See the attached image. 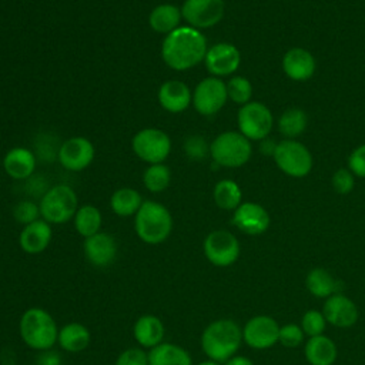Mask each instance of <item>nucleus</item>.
<instances>
[{
    "instance_id": "nucleus-1",
    "label": "nucleus",
    "mask_w": 365,
    "mask_h": 365,
    "mask_svg": "<svg viewBox=\"0 0 365 365\" xmlns=\"http://www.w3.org/2000/svg\"><path fill=\"white\" fill-rule=\"evenodd\" d=\"M207 50L205 36L198 29L180 26L165 36L161 44V57L170 68L184 71L202 61Z\"/></svg>"
},
{
    "instance_id": "nucleus-2",
    "label": "nucleus",
    "mask_w": 365,
    "mask_h": 365,
    "mask_svg": "<svg viewBox=\"0 0 365 365\" xmlns=\"http://www.w3.org/2000/svg\"><path fill=\"white\" fill-rule=\"evenodd\" d=\"M242 341V329L232 319H217L207 325L201 335L204 354L215 362H225L235 355Z\"/></svg>"
},
{
    "instance_id": "nucleus-3",
    "label": "nucleus",
    "mask_w": 365,
    "mask_h": 365,
    "mask_svg": "<svg viewBox=\"0 0 365 365\" xmlns=\"http://www.w3.org/2000/svg\"><path fill=\"white\" fill-rule=\"evenodd\" d=\"M134 228L138 238L151 245L164 242L173 230V217L160 202L144 201L134 218Z\"/></svg>"
},
{
    "instance_id": "nucleus-4",
    "label": "nucleus",
    "mask_w": 365,
    "mask_h": 365,
    "mask_svg": "<svg viewBox=\"0 0 365 365\" xmlns=\"http://www.w3.org/2000/svg\"><path fill=\"white\" fill-rule=\"evenodd\" d=\"M21 339L36 351L50 349L58 336V328L53 317L43 308H29L23 312L19 324Z\"/></svg>"
},
{
    "instance_id": "nucleus-5",
    "label": "nucleus",
    "mask_w": 365,
    "mask_h": 365,
    "mask_svg": "<svg viewBox=\"0 0 365 365\" xmlns=\"http://www.w3.org/2000/svg\"><path fill=\"white\" fill-rule=\"evenodd\" d=\"M40 215L48 224H64L77 212V195L66 184L48 188L40 200Z\"/></svg>"
},
{
    "instance_id": "nucleus-6",
    "label": "nucleus",
    "mask_w": 365,
    "mask_h": 365,
    "mask_svg": "<svg viewBox=\"0 0 365 365\" xmlns=\"http://www.w3.org/2000/svg\"><path fill=\"white\" fill-rule=\"evenodd\" d=\"M250 140L237 131H225L220 134L210 145L212 160L222 167H241L251 157Z\"/></svg>"
},
{
    "instance_id": "nucleus-7",
    "label": "nucleus",
    "mask_w": 365,
    "mask_h": 365,
    "mask_svg": "<svg viewBox=\"0 0 365 365\" xmlns=\"http://www.w3.org/2000/svg\"><path fill=\"white\" fill-rule=\"evenodd\" d=\"M133 151L148 164L163 163L171 151L170 137L160 128H143L131 141Z\"/></svg>"
},
{
    "instance_id": "nucleus-8",
    "label": "nucleus",
    "mask_w": 365,
    "mask_h": 365,
    "mask_svg": "<svg viewBox=\"0 0 365 365\" xmlns=\"http://www.w3.org/2000/svg\"><path fill=\"white\" fill-rule=\"evenodd\" d=\"M274 160L277 165L291 177H304L312 168V157L308 148L294 140H284L277 144Z\"/></svg>"
},
{
    "instance_id": "nucleus-9",
    "label": "nucleus",
    "mask_w": 365,
    "mask_h": 365,
    "mask_svg": "<svg viewBox=\"0 0 365 365\" xmlns=\"http://www.w3.org/2000/svg\"><path fill=\"white\" fill-rule=\"evenodd\" d=\"M238 127L248 140H264L272 128V114L258 101L247 103L238 111Z\"/></svg>"
},
{
    "instance_id": "nucleus-10",
    "label": "nucleus",
    "mask_w": 365,
    "mask_h": 365,
    "mask_svg": "<svg viewBox=\"0 0 365 365\" xmlns=\"http://www.w3.org/2000/svg\"><path fill=\"white\" fill-rule=\"evenodd\" d=\"M204 254L212 265L230 267L240 257V242L230 231L215 230L204 240Z\"/></svg>"
},
{
    "instance_id": "nucleus-11",
    "label": "nucleus",
    "mask_w": 365,
    "mask_h": 365,
    "mask_svg": "<svg viewBox=\"0 0 365 365\" xmlns=\"http://www.w3.org/2000/svg\"><path fill=\"white\" fill-rule=\"evenodd\" d=\"M227 98V84L218 77H207L201 80L192 93L194 108L202 115L218 113L224 107Z\"/></svg>"
},
{
    "instance_id": "nucleus-12",
    "label": "nucleus",
    "mask_w": 365,
    "mask_h": 365,
    "mask_svg": "<svg viewBox=\"0 0 365 365\" xmlns=\"http://www.w3.org/2000/svg\"><path fill=\"white\" fill-rule=\"evenodd\" d=\"M224 0H185L181 7L182 19L194 29L215 26L224 16Z\"/></svg>"
},
{
    "instance_id": "nucleus-13",
    "label": "nucleus",
    "mask_w": 365,
    "mask_h": 365,
    "mask_svg": "<svg viewBox=\"0 0 365 365\" xmlns=\"http://www.w3.org/2000/svg\"><path fill=\"white\" fill-rule=\"evenodd\" d=\"M94 145L84 137H71L66 140L58 151L57 157L60 164L70 171H81L87 168L94 160Z\"/></svg>"
},
{
    "instance_id": "nucleus-14",
    "label": "nucleus",
    "mask_w": 365,
    "mask_h": 365,
    "mask_svg": "<svg viewBox=\"0 0 365 365\" xmlns=\"http://www.w3.org/2000/svg\"><path fill=\"white\" fill-rule=\"evenodd\" d=\"M279 325L268 315H257L248 319L242 328V339L255 349H265L278 342Z\"/></svg>"
},
{
    "instance_id": "nucleus-15",
    "label": "nucleus",
    "mask_w": 365,
    "mask_h": 365,
    "mask_svg": "<svg viewBox=\"0 0 365 365\" xmlns=\"http://www.w3.org/2000/svg\"><path fill=\"white\" fill-rule=\"evenodd\" d=\"M204 61L207 70L214 77H224L237 71L241 63V54L230 43H217L207 50Z\"/></svg>"
},
{
    "instance_id": "nucleus-16",
    "label": "nucleus",
    "mask_w": 365,
    "mask_h": 365,
    "mask_svg": "<svg viewBox=\"0 0 365 365\" xmlns=\"http://www.w3.org/2000/svg\"><path fill=\"white\" fill-rule=\"evenodd\" d=\"M232 224L245 234L258 235L267 231L269 225V215L259 204L242 202L234 210Z\"/></svg>"
},
{
    "instance_id": "nucleus-17",
    "label": "nucleus",
    "mask_w": 365,
    "mask_h": 365,
    "mask_svg": "<svg viewBox=\"0 0 365 365\" xmlns=\"http://www.w3.org/2000/svg\"><path fill=\"white\" fill-rule=\"evenodd\" d=\"M322 314L327 322L339 328L352 327L358 319V309L354 301L338 292L327 298Z\"/></svg>"
},
{
    "instance_id": "nucleus-18",
    "label": "nucleus",
    "mask_w": 365,
    "mask_h": 365,
    "mask_svg": "<svg viewBox=\"0 0 365 365\" xmlns=\"http://www.w3.org/2000/svg\"><path fill=\"white\" fill-rule=\"evenodd\" d=\"M84 255L94 267H107L117 257V242L107 232H97L84 241Z\"/></svg>"
},
{
    "instance_id": "nucleus-19",
    "label": "nucleus",
    "mask_w": 365,
    "mask_h": 365,
    "mask_svg": "<svg viewBox=\"0 0 365 365\" xmlns=\"http://www.w3.org/2000/svg\"><path fill=\"white\" fill-rule=\"evenodd\" d=\"M158 101L168 113H182L192 101V94L185 83L168 80L158 90Z\"/></svg>"
},
{
    "instance_id": "nucleus-20",
    "label": "nucleus",
    "mask_w": 365,
    "mask_h": 365,
    "mask_svg": "<svg viewBox=\"0 0 365 365\" xmlns=\"http://www.w3.org/2000/svg\"><path fill=\"white\" fill-rule=\"evenodd\" d=\"M51 227L44 220H37L31 224L24 225L20 232L19 242L24 252L27 254H40L43 252L51 241Z\"/></svg>"
},
{
    "instance_id": "nucleus-21",
    "label": "nucleus",
    "mask_w": 365,
    "mask_h": 365,
    "mask_svg": "<svg viewBox=\"0 0 365 365\" xmlns=\"http://www.w3.org/2000/svg\"><path fill=\"white\" fill-rule=\"evenodd\" d=\"M282 68L292 80H308L315 71V60L305 48L294 47L285 53L282 58Z\"/></svg>"
},
{
    "instance_id": "nucleus-22",
    "label": "nucleus",
    "mask_w": 365,
    "mask_h": 365,
    "mask_svg": "<svg viewBox=\"0 0 365 365\" xmlns=\"http://www.w3.org/2000/svg\"><path fill=\"white\" fill-rule=\"evenodd\" d=\"M4 171L14 180H27L36 168L34 154L24 147H14L4 155Z\"/></svg>"
},
{
    "instance_id": "nucleus-23",
    "label": "nucleus",
    "mask_w": 365,
    "mask_h": 365,
    "mask_svg": "<svg viewBox=\"0 0 365 365\" xmlns=\"http://www.w3.org/2000/svg\"><path fill=\"white\" fill-rule=\"evenodd\" d=\"M164 324L155 315H143L140 317L133 328L134 339L143 348H154L163 342L164 338Z\"/></svg>"
},
{
    "instance_id": "nucleus-24",
    "label": "nucleus",
    "mask_w": 365,
    "mask_h": 365,
    "mask_svg": "<svg viewBox=\"0 0 365 365\" xmlns=\"http://www.w3.org/2000/svg\"><path fill=\"white\" fill-rule=\"evenodd\" d=\"M336 355V345L325 335L311 336L305 344V358L311 365H332Z\"/></svg>"
},
{
    "instance_id": "nucleus-25",
    "label": "nucleus",
    "mask_w": 365,
    "mask_h": 365,
    "mask_svg": "<svg viewBox=\"0 0 365 365\" xmlns=\"http://www.w3.org/2000/svg\"><path fill=\"white\" fill-rule=\"evenodd\" d=\"M148 365H192L190 354L170 342H161L148 352Z\"/></svg>"
},
{
    "instance_id": "nucleus-26",
    "label": "nucleus",
    "mask_w": 365,
    "mask_h": 365,
    "mask_svg": "<svg viewBox=\"0 0 365 365\" xmlns=\"http://www.w3.org/2000/svg\"><path fill=\"white\" fill-rule=\"evenodd\" d=\"M181 10L170 3L165 4H158L154 7L148 16V24L150 27L161 34H170L174 31L177 27H180L181 21Z\"/></svg>"
},
{
    "instance_id": "nucleus-27",
    "label": "nucleus",
    "mask_w": 365,
    "mask_h": 365,
    "mask_svg": "<svg viewBox=\"0 0 365 365\" xmlns=\"http://www.w3.org/2000/svg\"><path fill=\"white\" fill-rule=\"evenodd\" d=\"M91 335L87 327L78 322L66 324L61 329H58L57 342L67 352H80L86 349L90 344Z\"/></svg>"
},
{
    "instance_id": "nucleus-28",
    "label": "nucleus",
    "mask_w": 365,
    "mask_h": 365,
    "mask_svg": "<svg viewBox=\"0 0 365 365\" xmlns=\"http://www.w3.org/2000/svg\"><path fill=\"white\" fill-rule=\"evenodd\" d=\"M143 198L140 192L134 188L123 187L113 192L110 198V207L114 214L120 217H130L135 215L143 204Z\"/></svg>"
},
{
    "instance_id": "nucleus-29",
    "label": "nucleus",
    "mask_w": 365,
    "mask_h": 365,
    "mask_svg": "<svg viewBox=\"0 0 365 365\" xmlns=\"http://www.w3.org/2000/svg\"><path fill=\"white\" fill-rule=\"evenodd\" d=\"M307 289L317 298H328L336 294L338 282L325 268H314L308 272L305 279Z\"/></svg>"
},
{
    "instance_id": "nucleus-30",
    "label": "nucleus",
    "mask_w": 365,
    "mask_h": 365,
    "mask_svg": "<svg viewBox=\"0 0 365 365\" xmlns=\"http://www.w3.org/2000/svg\"><path fill=\"white\" fill-rule=\"evenodd\" d=\"M101 221V212L94 205H83L77 210L74 215V227L77 232L84 238L100 232Z\"/></svg>"
},
{
    "instance_id": "nucleus-31",
    "label": "nucleus",
    "mask_w": 365,
    "mask_h": 365,
    "mask_svg": "<svg viewBox=\"0 0 365 365\" xmlns=\"http://www.w3.org/2000/svg\"><path fill=\"white\" fill-rule=\"evenodd\" d=\"M215 204L222 210H235L241 204V188L231 180H221L215 184L212 192Z\"/></svg>"
},
{
    "instance_id": "nucleus-32",
    "label": "nucleus",
    "mask_w": 365,
    "mask_h": 365,
    "mask_svg": "<svg viewBox=\"0 0 365 365\" xmlns=\"http://www.w3.org/2000/svg\"><path fill=\"white\" fill-rule=\"evenodd\" d=\"M308 123V117L304 110L292 107L284 111L278 120V128L285 137H297L302 134Z\"/></svg>"
},
{
    "instance_id": "nucleus-33",
    "label": "nucleus",
    "mask_w": 365,
    "mask_h": 365,
    "mask_svg": "<svg viewBox=\"0 0 365 365\" xmlns=\"http://www.w3.org/2000/svg\"><path fill=\"white\" fill-rule=\"evenodd\" d=\"M170 181H171V171L163 163L150 164L143 174V182L145 188L151 192L164 191L168 187Z\"/></svg>"
},
{
    "instance_id": "nucleus-34",
    "label": "nucleus",
    "mask_w": 365,
    "mask_h": 365,
    "mask_svg": "<svg viewBox=\"0 0 365 365\" xmlns=\"http://www.w3.org/2000/svg\"><path fill=\"white\" fill-rule=\"evenodd\" d=\"M227 94H228V98H231L234 103L247 104L250 103V98L252 94L251 83L245 77L235 76L227 83Z\"/></svg>"
},
{
    "instance_id": "nucleus-35",
    "label": "nucleus",
    "mask_w": 365,
    "mask_h": 365,
    "mask_svg": "<svg viewBox=\"0 0 365 365\" xmlns=\"http://www.w3.org/2000/svg\"><path fill=\"white\" fill-rule=\"evenodd\" d=\"M325 324H327V319L322 312H319L317 309H309L302 317L301 328H302L304 334H307L311 338V336L322 335V332L325 329Z\"/></svg>"
},
{
    "instance_id": "nucleus-36",
    "label": "nucleus",
    "mask_w": 365,
    "mask_h": 365,
    "mask_svg": "<svg viewBox=\"0 0 365 365\" xmlns=\"http://www.w3.org/2000/svg\"><path fill=\"white\" fill-rule=\"evenodd\" d=\"M13 217L17 222L23 224V225H27V224H31L37 220H40V207L30 201V200H23L20 202H17L13 208Z\"/></svg>"
},
{
    "instance_id": "nucleus-37",
    "label": "nucleus",
    "mask_w": 365,
    "mask_h": 365,
    "mask_svg": "<svg viewBox=\"0 0 365 365\" xmlns=\"http://www.w3.org/2000/svg\"><path fill=\"white\" fill-rule=\"evenodd\" d=\"M304 339V331L297 324H287L284 327H279V336L278 342H281L284 346L294 348L298 346Z\"/></svg>"
},
{
    "instance_id": "nucleus-38",
    "label": "nucleus",
    "mask_w": 365,
    "mask_h": 365,
    "mask_svg": "<svg viewBox=\"0 0 365 365\" xmlns=\"http://www.w3.org/2000/svg\"><path fill=\"white\" fill-rule=\"evenodd\" d=\"M185 154L192 160H202L207 157L210 147L204 137L201 135H191L184 143Z\"/></svg>"
},
{
    "instance_id": "nucleus-39",
    "label": "nucleus",
    "mask_w": 365,
    "mask_h": 365,
    "mask_svg": "<svg viewBox=\"0 0 365 365\" xmlns=\"http://www.w3.org/2000/svg\"><path fill=\"white\" fill-rule=\"evenodd\" d=\"M114 365H148V352L141 348H128L117 356Z\"/></svg>"
},
{
    "instance_id": "nucleus-40",
    "label": "nucleus",
    "mask_w": 365,
    "mask_h": 365,
    "mask_svg": "<svg viewBox=\"0 0 365 365\" xmlns=\"http://www.w3.org/2000/svg\"><path fill=\"white\" fill-rule=\"evenodd\" d=\"M332 187L338 194H348L354 188V175L345 168H339L332 177Z\"/></svg>"
},
{
    "instance_id": "nucleus-41",
    "label": "nucleus",
    "mask_w": 365,
    "mask_h": 365,
    "mask_svg": "<svg viewBox=\"0 0 365 365\" xmlns=\"http://www.w3.org/2000/svg\"><path fill=\"white\" fill-rule=\"evenodd\" d=\"M349 168L358 177H365V144L359 145L349 155Z\"/></svg>"
},
{
    "instance_id": "nucleus-42",
    "label": "nucleus",
    "mask_w": 365,
    "mask_h": 365,
    "mask_svg": "<svg viewBox=\"0 0 365 365\" xmlns=\"http://www.w3.org/2000/svg\"><path fill=\"white\" fill-rule=\"evenodd\" d=\"M61 358L56 351H41V354L37 356V365H60Z\"/></svg>"
},
{
    "instance_id": "nucleus-43",
    "label": "nucleus",
    "mask_w": 365,
    "mask_h": 365,
    "mask_svg": "<svg viewBox=\"0 0 365 365\" xmlns=\"http://www.w3.org/2000/svg\"><path fill=\"white\" fill-rule=\"evenodd\" d=\"M224 365H254V364H252V361L248 359L247 356L234 355V356H231L228 361H225Z\"/></svg>"
},
{
    "instance_id": "nucleus-44",
    "label": "nucleus",
    "mask_w": 365,
    "mask_h": 365,
    "mask_svg": "<svg viewBox=\"0 0 365 365\" xmlns=\"http://www.w3.org/2000/svg\"><path fill=\"white\" fill-rule=\"evenodd\" d=\"M272 143H274V141H271V140H264V141L261 143V145H259V150H261L265 155H274L277 145L272 144Z\"/></svg>"
},
{
    "instance_id": "nucleus-45",
    "label": "nucleus",
    "mask_w": 365,
    "mask_h": 365,
    "mask_svg": "<svg viewBox=\"0 0 365 365\" xmlns=\"http://www.w3.org/2000/svg\"><path fill=\"white\" fill-rule=\"evenodd\" d=\"M198 365H220V362H215V361L208 359V361H204V362H201V364H198Z\"/></svg>"
}]
</instances>
